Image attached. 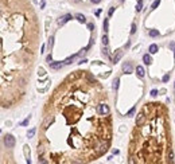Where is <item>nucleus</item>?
Listing matches in <instances>:
<instances>
[{
  "label": "nucleus",
  "mask_w": 175,
  "mask_h": 164,
  "mask_svg": "<svg viewBox=\"0 0 175 164\" xmlns=\"http://www.w3.org/2000/svg\"><path fill=\"white\" fill-rule=\"evenodd\" d=\"M4 144L7 148H14V145H15V137L12 136V134H5L4 136Z\"/></svg>",
  "instance_id": "f257e3e1"
},
{
  "label": "nucleus",
  "mask_w": 175,
  "mask_h": 164,
  "mask_svg": "<svg viewBox=\"0 0 175 164\" xmlns=\"http://www.w3.org/2000/svg\"><path fill=\"white\" fill-rule=\"evenodd\" d=\"M98 113L102 116H108L109 114V108H108L107 104H100L98 105Z\"/></svg>",
  "instance_id": "f03ea898"
},
{
  "label": "nucleus",
  "mask_w": 175,
  "mask_h": 164,
  "mask_svg": "<svg viewBox=\"0 0 175 164\" xmlns=\"http://www.w3.org/2000/svg\"><path fill=\"white\" fill-rule=\"evenodd\" d=\"M145 121H147V120H145V116H144V113L142 112V113H139V114H137V117H136V126L144 125Z\"/></svg>",
  "instance_id": "7ed1b4c3"
},
{
  "label": "nucleus",
  "mask_w": 175,
  "mask_h": 164,
  "mask_svg": "<svg viewBox=\"0 0 175 164\" xmlns=\"http://www.w3.org/2000/svg\"><path fill=\"white\" fill-rule=\"evenodd\" d=\"M70 19H71V15H70V14H67V15H64V16H61V18L58 19V24L62 26V24H65L66 22H69Z\"/></svg>",
  "instance_id": "20e7f679"
},
{
  "label": "nucleus",
  "mask_w": 175,
  "mask_h": 164,
  "mask_svg": "<svg viewBox=\"0 0 175 164\" xmlns=\"http://www.w3.org/2000/svg\"><path fill=\"white\" fill-rule=\"evenodd\" d=\"M64 65H65V63H62V62H51V63H50V69H54V70H59V69L64 67Z\"/></svg>",
  "instance_id": "39448f33"
},
{
  "label": "nucleus",
  "mask_w": 175,
  "mask_h": 164,
  "mask_svg": "<svg viewBox=\"0 0 175 164\" xmlns=\"http://www.w3.org/2000/svg\"><path fill=\"white\" fill-rule=\"evenodd\" d=\"M121 57H123V51L121 50H116L114 51V57H113V63H117L121 59Z\"/></svg>",
  "instance_id": "423d86ee"
},
{
  "label": "nucleus",
  "mask_w": 175,
  "mask_h": 164,
  "mask_svg": "<svg viewBox=\"0 0 175 164\" xmlns=\"http://www.w3.org/2000/svg\"><path fill=\"white\" fill-rule=\"evenodd\" d=\"M123 71H124V73H127V74L132 73V65H131V62H125L124 65H123Z\"/></svg>",
  "instance_id": "0eeeda50"
},
{
  "label": "nucleus",
  "mask_w": 175,
  "mask_h": 164,
  "mask_svg": "<svg viewBox=\"0 0 175 164\" xmlns=\"http://www.w3.org/2000/svg\"><path fill=\"white\" fill-rule=\"evenodd\" d=\"M136 73L139 77H144V69H143V66H137L136 67Z\"/></svg>",
  "instance_id": "6e6552de"
},
{
  "label": "nucleus",
  "mask_w": 175,
  "mask_h": 164,
  "mask_svg": "<svg viewBox=\"0 0 175 164\" xmlns=\"http://www.w3.org/2000/svg\"><path fill=\"white\" fill-rule=\"evenodd\" d=\"M158 50H159V48H158V46H156V45H151V46H150V48H148V51H150L151 54H156V53H158Z\"/></svg>",
  "instance_id": "1a4fd4ad"
},
{
  "label": "nucleus",
  "mask_w": 175,
  "mask_h": 164,
  "mask_svg": "<svg viewBox=\"0 0 175 164\" xmlns=\"http://www.w3.org/2000/svg\"><path fill=\"white\" fill-rule=\"evenodd\" d=\"M78 55H80V54H77V55H73V57H69L67 59H65V62H64V63H65V65H69V63H71V62H73V61H74V59H76Z\"/></svg>",
  "instance_id": "9d476101"
},
{
  "label": "nucleus",
  "mask_w": 175,
  "mask_h": 164,
  "mask_svg": "<svg viewBox=\"0 0 175 164\" xmlns=\"http://www.w3.org/2000/svg\"><path fill=\"white\" fill-rule=\"evenodd\" d=\"M76 18H77V20H78V22H81V23H86V19H85V16H84V15H81V14H77Z\"/></svg>",
  "instance_id": "9b49d317"
},
{
  "label": "nucleus",
  "mask_w": 175,
  "mask_h": 164,
  "mask_svg": "<svg viewBox=\"0 0 175 164\" xmlns=\"http://www.w3.org/2000/svg\"><path fill=\"white\" fill-rule=\"evenodd\" d=\"M143 61H144L145 65H150V63H151V57L148 55V54H145V55L143 57Z\"/></svg>",
  "instance_id": "f8f14e48"
},
{
  "label": "nucleus",
  "mask_w": 175,
  "mask_h": 164,
  "mask_svg": "<svg viewBox=\"0 0 175 164\" xmlns=\"http://www.w3.org/2000/svg\"><path fill=\"white\" fill-rule=\"evenodd\" d=\"M35 132H36V128H32V129H30V131L27 132V137H32L34 134H35Z\"/></svg>",
  "instance_id": "ddd939ff"
},
{
  "label": "nucleus",
  "mask_w": 175,
  "mask_h": 164,
  "mask_svg": "<svg viewBox=\"0 0 175 164\" xmlns=\"http://www.w3.org/2000/svg\"><path fill=\"white\" fill-rule=\"evenodd\" d=\"M119 82H120V79H119V78H116V79L113 81V85H112V86H113L114 90H117V89H119Z\"/></svg>",
  "instance_id": "4468645a"
},
{
  "label": "nucleus",
  "mask_w": 175,
  "mask_h": 164,
  "mask_svg": "<svg viewBox=\"0 0 175 164\" xmlns=\"http://www.w3.org/2000/svg\"><path fill=\"white\" fill-rule=\"evenodd\" d=\"M148 35H150V36H158V35H159V31H158V30H151L150 32H148Z\"/></svg>",
  "instance_id": "2eb2a0df"
},
{
  "label": "nucleus",
  "mask_w": 175,
  "mask_h": 164,
  "mask_svg": "<svg viewBox=\"0 0 175 164\" xmlns=\"http://www.w3.org/2000/svg\"><path fill=\"white\" fill-rule=\"evenodd\" d=\"M108 26H109V20H108V19H104V31L105 32L108 31Z\"/></svg>",
  "instance_id": "dca6fc26"
},
{
  "label": "nucleus",
  "mask_w": 175,
  "mask_h": 164,
  "mask_svg": "<svg viewBox=\"0 0 175 164\" xmlns=\"http://www.w3.org/2000/svg\"><path fill=\"white\" fill-rule=\"evenodd\" d=\"M142 7H143V1L139 0V1H137V5H136V11H142Z\"/></svg>",
  "instance_id": "f3484780"
},
{
  "label": "nucleus",
  "mask_w": 175,
  "mask_h": 164,
  "mask_svg": "<svg viewBox=\"0 0 175 164\" xmlns=\"http://www.w3.org/2000/svg\"><path fill=\"white\" fill-rule=\"evenodd\" d=\"M102 46H104V47H105V46H108V36L107 35L102 36Z\"/></svg>",
  "instance_id": "a211bd4d"
},
{
  "label": "nucleus",
  "mask_w": 175,
  "mask_h": 164,
  "mask_svg": "<svg viewBox=\"0 0 175 164\" xmlns=\"http://www.w3.org/2000/svg\"><path fill=\"white\" fill-rule=\"evenodd\" d=\"M160 4V0H155L154 4H152V10H155V8H158V5Z\"/></svg>",
  "instance_id": "6ab92c4d"
},
{
  "label": "nucleus",
  "mask_w": 175,
  "mask_h": 164,
  "mask_svg": "<svg viewBox=\"0 0 175 164\" xmlns=\"http://www.w3.org/2000/svg\"><path fill=\"white\" fill-rule=\"evenodd\" d=\"M28 121H30V116H28L27 119H26L24 121H23V122L20 124V125H22V126H26V125H27V124H28Z\"/></svg>",
  "instance_id": "aec40b11"
},
{
  "label": "nucleus",
  "mask_w": 175,
  "mask_h": 164,
  "mask_svg": "<svg viewBox=\"0 0 175 164\" xmlns=\"http://www.w3.org/2000/svg\"><path fill=\"white\" fill-rule=\"evenodd\" d=\"M47 47H48V48H51V47H53V36H51V38H50V39H48V43H47Z\"/></svg>",
  "instance_id": "412c9836"
},
{
  "label": "nucleus",
  "mask_w": 175,
  "mask_h": 164,
  "mask_svg": "<svg viewBox=\"0 0 175 164\" xmlns=\"http://www.w3.org/2000/svg\"><path fill=\"white\" fill-rule=\"evenodd\" d=\"M102 54H104V57H107V58H108V55H109V54H108V48H107V46H105V48L102 50Z\"/></svg>",
  "instance_id": "4be33fe9"
},
{
  "label": "nucleus",
  "mask_w": 175,
  "mask_h": 164,
  "mask_svg": "<svg viewBox=\"0 0 175 164\" xmlns=\"http://www.w3.org/2000/svg\"><path fill=\"white\" fill-rule=\"evenodd\" d=\"M136 32V24H132V30H131V34H135Z\"/></svg>",
  "instance_id": "5701e85b"
},
{
  "label": "nucleus",
  "mask_w": 175,
  "mask_h": 164,
  "mask_svg": "<svg viewBox=\"0 0 175 164\" xmlns=\"http://www.w3.org/2000/svg\"><path fill=\"white\" fill-rule=\"evenodd\" d=\"M46 59H47V62H48V63L53 62V57H51V54H50V55H47V58H46Z\"/></svg>",
  "instance_id": "b1692460"
},
{
  "label": "nucleus",
  "mask_w": 175,
  "mask_h": 164,
  "mask_svg": "<svg viewBox=\"0 0 175 164\" xmlns=\"http://www.w3.org/2000/svg\"><path fill=\"white\" fill-rule=\"evenodd\" d=\"M168 78H170V75H168V74H166V75L163 77V82H167V81H168Z\"/></svg>",
  "instance_id": "393cba45"
},
{
  "label": "nucleus",
  "mask_w": 175,
  "mask_h": 164,
  "mask_svg": "<svg viewBox=\"0 0 175 164\" xmlns=\"http://www.w3.org/2000/svg\"><path fill=\"white\" fill-rule=\"evenodd\" d=\"M135 109H136V108H135V106H133V108H132V109H131V110H129V112H128V114H129V116H131V114H133V112H135Z\"/></svg>",
  "instance_id": "a878e982"
},
{
  "label": "nucleus",
  "mask_w": 175,
  "mask_h": 164,
  "mask_svg": "<svg viewBox=\"0 0 175 164\" xmlns=\"http://www.w3.org/2000/svg\"><path fill=\"white\" fill-rule=\"evenodd\" d=\"M113 12H114V7H112L111 10H109V16H111V15H113Z\"/></svg>",
  "instance_id": "bb28decb"
},
{
  "label": "nucleus",
  "mask_w": 175,
  "mask_h": 164,
  "mask_svg": "<svg viewBox=\"0 0 175 164\" xmlns=\"http://www.w3.org/2000/svg\"><path fill=\"white\" fill-rule=\"evenodd\" d=\"M156 94H158V90H152V91H151V96H156Z\"/></svg>",
  "instance_id": "cd10ccee"
},
{
  "label": "nucleus",
  "mask_w": 175,
  "mask_h": 164,
  "mask_svg": "<svg viewBox=\"0 0 175 164\" xmlns=\"http://www.w3.org/2000/svg\"><path fill=\"white\" fill-rule=\"evenodd\" d=\"M90 1H92V3H94V4H98V3L101 1V0H90Z\"/></svg>",
  "instance_id": "c85d7f7f"
},
{
  "label": "nucleus",
  "mask_w": 175,
  "mask_h": 164,
  "mask_svg": "<svg viewBox=\"0 0 175 164\" xmlns=\"http://www.w3.org/2000/svg\"><path fill=\"white\" fill-rule=\"evenodd\" d=\"M93 27H94L93 24H88V28H89V30H92V28H93Z\"/></svg>",
  "instance_id": "c756f323"
},
{
  "label": "nucleus",
  "mask_w": 175,
  "mask_h": 164,
  "mask_svg": "<svg viewBox=\"0 0 175 164\" xmlns=\"http://www.w3.org/2000/svg\"><path fill=\"white\" fill-rule=\"evenodd\" d=\"M174 51H175V50H174Z\"/></svg>",
  "instance_id": "7c9ffc66"
}]
</instances>
